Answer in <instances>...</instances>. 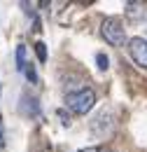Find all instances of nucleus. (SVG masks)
<instances>
[{"label":"nucleus","mask_w":147,"mask_h":152,"mask_svg":"<svg viewBox=\"0 0 147 152\" xmlns=\"http://www.w3.org/2000/svg\"><path fill=\"white\" fill-rule=\"evenodd\" d=\"M35 54L40 58V63L47 61V47H44V42H35Z\"/></svg>","instance_id":"423d86ee"},{"label":"nucleus","mask_w":147,"mask_h":152,"mask_svg":"<svg viewBox=\"0 0 147 152\" xmlns=\"http://www.w3.org/2000/svg\"><path fill=\"white\" fill-rule=\"evenodd\" d=\"M129 54L138 68H147V40L145 38H131L129 40Z\"/></svg>","instance_id":"7ed1b4c3"},{"label":"nucleus","mask_w":147,"mask_h":152,"mask_svg":"<svg viewBox=\"0 0 147 152\" xmlns=\"http://www.w3.org/2000/svg\"><path fill=\"white\" fill-rule=\"evenodd\" d=\"M0 138H2V131H0Z\"/></svg>","instance_id":"9d476101"},{"label":"nucleus","mask_w":147,"mask_h":152,"mask_svg":"<svg viewBox=\"0 0 147 152\" xmlns=\"http://www.w3.org/2000/svg\"><path fill=\"white\" fill-rule=\"evenodd\" d=\"M143 7H145L143 2H126V14H129V17H138L140 12H145Z\"/></svg>","instance_id":"39448f33"},{"label":"nucleus","mask_w":147,"mask_h":152,"mask_svg":"<svg viewBox=\"0 0 147 152\" xmlns=\"http://www.w3.org/2000/svg\"><path fill=\"white\" fill-rule=\"evenodd\" d=\"M96 61H98V70H108V56L105 54H96Z\"/></svg>","instance_id":"0eeeda50"},{"label":"nucleus","mask_w":147,"mask_h":152,"mask_svg":"<svg viewBox=\"0 0 147 152\" xmlns=\"http://www.w3.org/2000/svg\"><path fill=\"white\" fill-rule=\"evenodd\" d=\"M79 152H110V150H105V148H84Z\"/></svg>","instance_id":"1a4fd4ad"},{"label":"nucleus","mask_w":147,"mask_h":152,"mask_svg":"<svg viewBox=\"0 0 147 152\" xmlns=\"http://www.w3.org/2000/svg\"><path fill=\"white\" fill-rule=\"evenodd\" d=\"M93 103H96V94H93V89H87V87L79 89V91L68 94V98H65V105L75 115H87L93 108Z\"/></svg>","instance_id":"f257e3e1"},{"label":"nucleus","mask_w":147,"mask_h":152,"mask_svg":"<svg viewBox=\"0 0 147 152\" xmlns=\"http://www.w3.org/2000/svg\"><path fill=\"white\" fill-rule=\"evenodd\" d=\"M100 33H103V38L105 42H110L114 47H122L124 42H126V31H124V26H122V21L119 19H103L100 23Z\"/></svg>","instance_id":"f03ea898"},{"label":"nucleus","mask_w":147,"mask_h":152,"mask_svg":"<svg viewBox=\"0 0 147 152\" xmlns=\"http://www.w3.org/2000/svg\"><path fill=\"white\" fill-rule=\"evenodd\" d=\"M26 66H28V61H26V47L19 45V47H17V70H19V73H23Z\"/></svg>","instance_id":"20e7f679"},{"label":"nucleus","mask_w":147,"mask_h":152,"mask_svg":"<svg viewBox=\"0 0 147 152\" xmlns=\"http://www.w3.org/2000/svg\"><path fill=\"white\" fill-rule=\"evenodd\" d=\"M23 73H26V77H28L33 84H37V75H35V68H33V66H26V70H23Z\"/></svg>","instance_id":"6e6552de"}]
</instances>
